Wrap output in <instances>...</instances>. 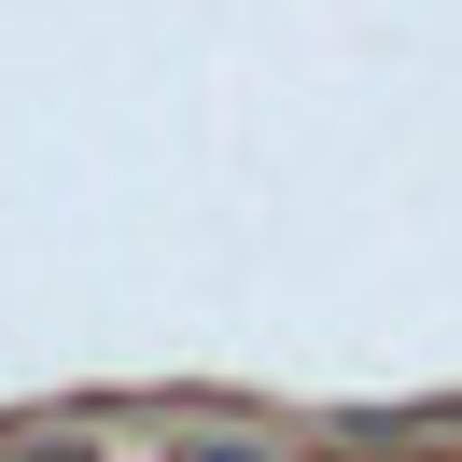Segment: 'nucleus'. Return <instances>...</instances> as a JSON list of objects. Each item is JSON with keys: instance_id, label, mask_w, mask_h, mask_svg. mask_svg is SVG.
Instances as JSON below:
<instances>
[{"instance_id": "f257e3e1", "label": "nucleus", "mask_w": 462, "mask_h": 462, "mask_svg": "<svg viewBox=\"0 0 462 462\" xmlns=\"http://www.w3.org/2000/svg\"><path fill=\"white\" fill-rule=\"evenodd\" d=\"M182 462H266V448H253V434H210V448H182Z\"/></svg>"}]
</instances>
